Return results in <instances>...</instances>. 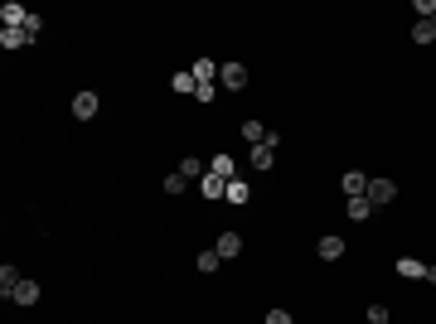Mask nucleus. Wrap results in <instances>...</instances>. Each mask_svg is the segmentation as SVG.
<instances>
[{
    "mask_svg": "<svg viewBox=\"0 0 436 324\" xmlns=\"http://www.w3.org/2000/svg\"><path fill=\"white\" fill-rule=\"evenodd\" d=\"M436 39V24L432 19H417V24H412V44H432Z\"/></svg>",
    "mask_w": 436,
    "mask_h": 324,
    "instance_id": "21",
    "label": "nucleus"
},
{
    "mask_svg": "<svg viewBox=\"0 0 436 324\" xmlns=\"http://www.w3.org/2000/svg\"><path fill=\"white\" fill-rule=\"evenodd\" d=\"M218 83L223 88H247V68L242 63H218Z\"/></svg>",
    "mask_w": 436,
    "mask_h": 324,
    "instance_id": "7",
    "label": "nucleus"
},
{
    "mask_svg": "<svg viewBox=\"0 0 436 324\" xmlns=\"http://www.w3.org/2000/svg\"><path fill=\"white\" fill-rule=\"evenodd\" d=\"M344 218H349V222H364V218H373V204H368V194L349 199V204H344Z\"/></svg>",
    "mask_w": 436,
    "mask_h": 324,
    "instance_id": "11",
    "label": "nucleus"
},
{
    "mask_svg": "<svg viewBox=\"0 0 436 324\" xmlns=\"http://www.w3.org/2000/svg\"><path fill=\"white\" fill-rule=\"evenodd\" d=\"M199 194H204V199H228V179H218L214 170H209V175L199 179Z\"/></svg>",
    "mask_w": 436,
    "mask_h": 324,
    "instance_id": "10",
    "label": "nucleus"
},
{
    "mask_svg": "<svg viewBox=\"0 0 436 324\" xmlns=\"http://www.w3.org/2000/svg\"><path fill=\"white\" fill-rule=\"evenodd\" d=\"M24 24H29V10L15 5V0H5L0 5V29H24Z\"/></svg>",
    "mask_w": 436,
    "mask_h": 324,
    "instance_id": "2",
    "label": "nucleus"
},
{
    "mask_svg": "<svg viewBox=\"0 0 436 324\" xmlns=\"http://www.w3.org/2000/svg\"><path fill=\"white\" fill-rule=\"evenodd\" d=\"M412 10H417L422 19H436V0H412Z\"/></svg>",
    "mask_w": 436,
    "mask_h": 324,
    "instance_id": "23",
    "label": "nucleus"
},
{
    "mask_svg": "<svg viewBox=\"0 0 436 324\" xmlns=\"http://www.w3.org/2000/svg\"><path fill=\"white\" fill-rule=\"evenodd\" d=\"M398 199V184L393 179H368V204L373 209H383V204H393Z\"/></svg>",
    "mask_w": 436,
    "mask_h": 324,
    "instance_id": "3",
    "label": "nucleus"
},
{
    "mask_svg": "<svg viewBox=\"0 0 436 324\" xmlns=\"http://www.w3.org/2000/svg\"><path fill=\"white\" fill-rule=\"evenodd\" d=\"M20 281H24V276H20V271H15V266L5 261V266H0V300H15V291H20Z\"/></svg>",
    "mask_w": 436,
    "mask_h": 324,
    "instance_id": "9",
    "label": "nucleus"
},
{
    "mask_svg": "<svg viewBox=\"0 0 436 324\" xmlns=\"http://www.w3.org/2000/svg\"><path fill=\"white\" fill-rule=\"evenodd\" d=\"M368 324H388V305H368Z\"/></svg>",
    "mask_w": 436,
    "mask_h": 324,
    "instance_id": "24",
    "label": "nucleus"
},
{
    "mask_svg": "<svg viewBox=\"0 0 436 324\" xmlns=\"http://www.w3.org/2000/svg\"><path fill=\"white\" fill-rule=\"evenodd\" d=\"M247 199H252V189H247L242 179H228V204H238V209H242Z\"/></svg>",
    "mask_w": 436,
    "mask_h": 324,
    "instance_id": "20",
    "label": "nucleus"
},
{
    "mask_svg": "<svg viewBox=\"0 0 436 324\" xmlns=\"http://www.w3.org/2000/svg\"><path fill=\"white\" fill-rule=\"evenodd\" d=\"M34 39H29V29H0V49L5 54H15V49H29Z\"/></svg>",
    "mask_w": 436,
    "mask_h": 324,
    "instance_id": "8",
    "label": "nucleus"
},
{
    "mask_svg": "<svg viewBox=\"0 0 436 324\" xmlns=\"http://www.w3.org/2000/svg\"><path fill=\"white\" fill-rule=\"evenodd\" d=\"M398 276H407V281H427V261H417V257H398Z\"/></svg>",
    "mask_w": 436,
    "mask_h": 324,
    "instance_id": "13",
    "label": "nucleus"
},
{
    "mask_svg": "<svg viewBox=\"0 0 436 324\" xmlns=\"http://www.w3.org/2000/svg\"><path fill=\"white\" fill-rule=\"evenodd\" d=\"M267 324H296V320H291V310H267Z\"/></svg>",
    "mask_w": 436,
    "mask_h": 324,
    "instance_id": "25",
    "label": "nucleus"
},
{
    "mask_svg": "<svg viewBox=\"0 0 436 324\" xmlns=\"http://www.w3.org/2000/svg\"><path fill=\"white\" fill-rule=\"evenodd\" d=\"M209 170H214L218 179H238V165H233V155H228V150H218L214 160H209Z\"/></svg>",
    "mask_w": 436,
    "mask_h": 324,
    "instance_id": "14",
    "label": "nucleus"
},
{
    "mask_svg": "<svg viewBox=\"0 0 436 324\" xmlns=\"http://www.w3.org/2000/svg\"><path fill=\"white\" fill-rule=\"evenodd\" d=\"M98 111H102V97H98V92H73V116H78V121H93Z\"/></svg>",
    "mask_w": 436,
    "mask_h": 324,
    "instance_id": "1",
    "label": "nucleus"
},
{
    "mask_svg": "<svg viewBox=\"0 0 436 324\" xmlns=\"http://www.w3.org/2000/svg\"><path fill=\"white\" fill-rule=\"evenodd\" d=\"M189 73H194V83H199V88H218V63H214V58H194V68H189Z\"/></svg>",
    "mask_w": 436,
    "mask_h": 324,
    "instance_id": "6",
    "label": "nucleus"
},
{
    "mask_svg": "<svg viewBox=\"0 0 436 324\" xmlns=\"http://www.w3.org/2000/svg\"><path fill=\"white\" fill-rule=\"evenodd\" d=\"M427 281H432V286H436V266H427Z\"/></svg>",
    "mask_w": 436,
    "mask_h": 324,
    "instance_id": "26",
    "label": "nucleus"
},
{
    "mask_svg": "<svg viewBox=\"0 0 436 324\" xmlns=\"http://www.w3.org/2000/svg\"><path fill=\"white\" fill-rule=\"evenodd\" d=\"M194 266H199V271H204V276H214L218 266H223V257H218L214 247H204V252H199V257H194Z\"/></svg>",
    "mask_w": 436,
    "mask_h": 324,
    "instance_id": "17",
    "label": "nucleus"
},
{
    "mask_svg": "<svg viewBox=\"0 0 436 324\" xmlns=\"http://www.w3.org/2000/svg\"><path fill=\"white\" fill-rule=\"evenodd\" d=\"M339 189H344L349 199L368 194V175H364V170H344V175H339Z\"/></svg>",
    "mask_w": 436,
    "mask_h": 324,
    "instance_id": "4",
    "label": "nucleus"
},
{
    "mask_svg": "<svg viewBox=\"0 0 436 324\" xmlns=\"http://www.w3.org/2000/svg\"><path fill=\"white\" fill-rule=\"evenodd\" d=\"M267 136H272V131H267L262 121H242V140H247V145H262Z\"/></svg>",
    "mask_w": 436,
    "mask_h": 324,
    "instance_id": "19",
    "label": "nucleus"
},
{
    "mask_svg": "<svg viewBox=\"0 0 436 324\" xmlns=\"http://www.w3.org/2000/svg\"><path fill=\"white\" fill-rule=\"evenodd\" d=\"M316 252H320L325 261H339V257H344V237H334V232H329V237H320V247H316Z\"/></svg>",
    "mask_w": 436,
    "mask_h": 324,
    "instance_id": "15",
    "label": "nucleus"
},
{
    "mask_svg": "<svg viewBox=\"0 0 436 324\" xmlns=\"http://www.w3.org/2000/svg\"><path fill=\"white\" fill-rule=\"evenodd\" d=\"M185 189H189V179H185L180 170H170V175H165V194L175 199V194H185Z\"/></svg>",
    "mask_w": 436,
    "mask_h": 324,
    "instance_id": "22",
    "label": "nucleus"
},
{
    "mask_svg": "<svg viewBox=\"0 0 436 324\" xmlns=\"http://www.w3.org/2000/svg\"><path fill=\"white\" fill-rule=\"evenodd\" d=\"M39 281H20V291H15V305H39Z\"/></svg>",
    "mask_w": 436,
    "mask_h": 324,
    "instance_id": "16",
    "label": "nucleus"
},
{
    "mask_svg": "<svg viewBox=\"0 0 436 324\" xmlns=\"http://www.w3.org/2000/svg\"><path fill=\"white\" fill-rule=\"evenodd\" d=\"M214 252L223 257V261H233V257H242V237L228 227V232H218V242H214Z\"/></svg>",
    "mask_w": 436,
    "mask_h": 324,
    "instance_id": "5",
    "label": "nucleus"
},
{
    "mask_svg": "<svg viewBox=\"0 0 436 324\" xmlns=\"http://www.w3.org/2000/svg\"><path fill=\"white\" fill-rule=\"evenodd\" d=\"M175 170H180V175H185V179H189V184H199V179H204V175H209V170H204V160H199V155H185V160H180V165H175Z\"/></svg>",
    "mask_w": 436,
    "mask_h": 324,
    "instance_id": "12",
    "label": "nucleus"
},
{
    "mask_svg": "<svg viewBox=\"0 0 436 324\" xmlns=\"http://www.w3.org/2000/svg\"><path fill=\"white\" fill-rule=\"evenodd\" d=\"M170 88H175V92H185V97H194V92H199V83H194V73H189V68H185V73H175V78H170Z\"/></svg>",
    "mask_w": 436,
    "mask_h": 324,
    "instance_id": "18",
    "label": "nucleus"
}]
</instances>
